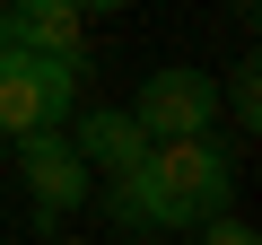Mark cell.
I'll list each match as a JSON object with an SVG mask.
<instances>
[{"label": "cell", "mask_w": 262, "mask_h": 245, "mask_svg": "<svg viewBox=\"0 0 262 245\" xmlns=\"http://www.w3.org/2000/svg\"><path fill=\"white\" fill-rule=\"evenodd\" d=\"M131 184H140V210L149 228H201L210 210L236 201V167L210 132H184V140H149V158L131 167Z\"/></svg>", "instance_id": "obj_1"}, {"label": "cell", "mask_w": 262, "mask_h": 245, "mask_svg": "<svg viewBox=\"0 0 262 245\" xmlns=\"http://www.w3.org/2000/svg\"><path fill=\"white\" fill-rule=\"evenodd\" d=\"M79 70H88V53H18V62H0V140L70 122Z\"/></svg>", "instance_id": "obj_2"}, {"label": "cell", "mask_w": 262, "mask_h": 245, "mask_svg": "<svg viewBox=\"0 0 262 245\" xmlns=\"http://www.w3.org/2000/svg\"><path fill=\"white\" fill-rule=\"evenodd\" d=\"M9 158H18L27 201H35V219H44V228H61L70 210H88L96 175H88V158L70 149V132H61V122H44V132H18V140H9Z\"/></svg>", "instance_id": "obj_3"}, {"label": "cell", "mask_w": 262, "mask_h": 245, "mask_svg": "<svg viewBox=\"0 0 262 245\" xmlns=\"http://www.w3.org/2000/svg\"><path fill=\"white\" fill-rule=\"evenodd\" d=\"M131 114H140V132L149 140H184V132H210L219 122V79L210 70H149L140 96H131Z\"/></svg>", "instance_id": "obj_4"}, {"label": "cell", "mask_w": 262, "mask_h": 245, "mask_svg": "<svg viewBox=\"0 0 262 245\" xmlns=\"http://www.w3.org/2000/svg\"><path fill=\"white\" fill-rule=\"evenodd\" d=\"M61 132H70V149L88 158V175H131V167L149 158V132H140L131 105H79Z\"/></svg>", "instance_id": "obj_5"}, {"label": "cell", "mask_w": 262, "mask_h": 245, "mask_svg": "<svg viewBox=\"0 0 262 245\" xmlns=\"http://www.w3.org/2000/svg\"><path fill=\"white\" fill-rule=\"evenodd\" d=\"M9 27L27 53H79V0H9Z\"/></svg>", "instance_id": "obj_6"}, {"label": "cell", "mask_w": 262, "mask_h": 245, "mask_svg": "<svg viewBox=\"0 0 262 245\" xmlns=\"http://www.w3.org/2000/svg\"><path fill=\"white\" fill-rule=\"evenodd\" d=\"M219 114L236 122V132H253V122H262V62H253V53L227 70V88H219Z\"/></svg>", "instance_id": "obj_7"}, {"label": "cell", "mask_w": 262, "mask_h": 245, "mask_svg": "<svg viewBox=\"0 0 262 245\" xmlns=\"http://www.w3.org/2000/svg\"><path fill=\"white\" fill-rule=\"evenodd\" d=\"M96 184H105V219H114V228H149L140 184H131V175H96Z\"/></svg>", "instance_id": "obj_8"}, {"label": "cell", "mask_w": 262, "mask_h": 245, "mask_svg": "<svg viewBox=\"0 0 262 245\" xmlns=\"http://www.w3.org/2000/svg\"><path fill=\"white\" fill-rule=\"evenodd\" d=\"M201 245H262V236H253V219H236V210H210V219H201Z\"/></svg>", "instance_id": "obj_9"}, {"label": "cell", "mask_w": 262, "mask_h": 245, "mask_svg": "<svg viewBox=\"0 0 262 245\" xmlns=\"http://www.w3.org/2000/svg\"><path fill=\"white\" fill-rule=\"evenodd\" d=\"M27 44H18V27H9V9H0V62H18Z\"/></svg>", "instance_id": "obj_10"}, {"label": "cell", "mask_w": 262, "mask_h": 245, "mask_svg": "<svg viewBox=\"0 0 262 245\" xmlns=\"http://www.w3.org/2000/svg\"><path fill=\"white\" fill-rule=\"evenodd\" d=\"M114 9H131V0H79V18H114Z\"/></svg>", "instance_id": "obj_11"}, {"label": "cell", "mask_w": 262, "mask_h": 245, "mask_svg": "<svg viewBox=\"0 0 262 245\" xmlns=\"http://www.w3.org/2000/svg\"><path fill=\"white\" fill-rule=\"evenodd\" d=\"M0 158H9V140H0Z\"/></svg>", "instance_id": "obj_12"}, {"label": "cell", "mask_w": 262, "mask_h": 245, "mask_svg": "<svg viewBox=\"0 0 262 245\" xmlns=\"http://www.w3.org/2000/svg\"><path fill=\"white\" fill-rule=\"evenodd\" d=\"M0 9H9V0H0Z\"/></svg>", "instance_id": "obj_13"}, {"label": "cell", "mask_w": 262, "mask_h": 245, "mask_svg": "<svg viewBox=\"0 0 262 245\" xmlns=\"http://www.w3.org/2000/svg\"><path fill=\"white\" fill-rule=\"evenodd\" d=\"M245 9H253V0H245Z\"/></svg>", "instance_id": "obj_14"}]
</instances>
